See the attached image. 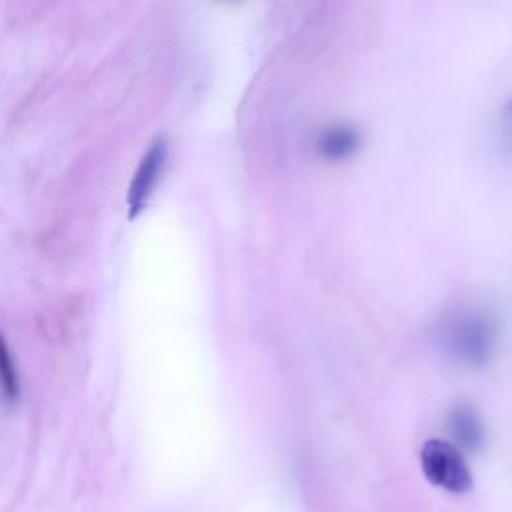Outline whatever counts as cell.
Masks as SVG:
<instances>
[{"mask_svg":"<svg viewBox=\"0 0 512 512\" xmlns=\"http://www.w3.org/2000/svg\"><path fill=\"white\" fill-rule=\"evenodd\" d=\"M420 466L424 476L436 488L452 494L472 488V472L460 454V448L446 440H428L420 450Z\"/></svg>","mask_w":512,"mask_h":512,"instance_id":"obj_2","label":"cell"},{"mask_svg":"<svg viewBox=\"0 0 512 512\" xmlns=\"http://www.w3.org/2000/svg\"><path fill=\"white\" fill-rule=\"evenodd\" d=\"M226 2H236V0H226Z\"/></svg>","mask_w":512,"mask_h":512,"instance_id":"obj_8","label":"cell"},{"mask_svg":"<svg viewBox=\"0 0 512 512\" xmlns=\"http://www.w3.org/2000/svg\"><path fill=\"white\" fill-rule=\"evenodd\" d=\"M166 160H168V142H166V138L160 136L150 144V148L142 156V160L134 172V178L130 182L128 198H126L128 208H130V218H134L146 206L150 196L154 194V190L160 182V176L164 172Z\"/></svg>","mask_w":512,"mask_h":512,"instance_id":"obj_3","label":"cell"},{"mask_svg":"<svg viewBox=\"0 0 512 512\" xmlns=\"http://www.w3.org/2000/svg\"><path fill=\"white\" fill-rule=\"evenodd\" d=\"M18 394H20L18 370L14 366V360L6 346V340L0 334V398L6 404H14L18 400Z\"/></svg>","mask_w":512,"mask_h":512,"instance_id":"obj_6","label":"cell"},{"mask_svg":"<svg viewBox=\"0 0 512 512\" xmlns=\"http://www.w3.org/2000/svg\"><path fill=\"white\" fill-rule=\"evenodd\" d=\"M438 344L454 364L482 368L500 346V320L488 306H460L440 322Z\"/></svg>","mask_w":512,"mask_h":512,"instance_id":"obj_1","label":"cell"},{"mask_svg":"<svg viewBox=\"0 0 512 512\" xmlns=\"http://www.w3.org/2000/svg\"><path fill=\"white\" fill-rule=\"evenodd\" d=\"M446 428L454 446L468 452H478L486 444V426L482 416L470 404H456L446 416Z\"/></svg>","mask_w":512,"mask_h":512,"instance_id":"obj_5","label":"cell"},{"mask_svg":"<svg viewBox=\"0 0 512 512\" xmlns=\"http://www.w3.org/2000/svg\"><path fill=\"white\" fill-rule=\"evenodd\" d=\"M502 126H504V132H506V140L512 146V98L508 100L506 108L502 110Z\"/></svg>","mask_w":512,"mask_h":512,"instance_id":"obj_7","label":"cell"},{"mask_svg":"<svg viewBox=\"0 0 512 512\" xmlns=\"http://www.w3.org/2000/svg\"><path fill=\"white\" fill-rule=\"evenodd\" d=\"M364 136L358 126L350 122H330L316 130L312 148L318 158L326 162H346L354 158L362 148Z\"/></svg>","mask_w":512,"mask_h":512,"instance_id":"obj_4","label":"cell"}]
</instances>
